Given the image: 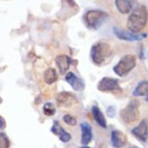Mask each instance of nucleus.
I'll return each instance as SVG.
<instances>
[{
	"label": "nucleus",
	"instance_id": "obj_1",
	"mask_svg": "<svg viewBox=\"0 0 148 148\" xmlns=\"http://www.w3.org/2000/svg\"><path fill=\"white\" fill-rule=\"evenodd\" d=\"M148 21V10L144 5L137 6L133 12L128 17L127 19V28L133 33L139 34L147 24Z\"/></svg>",
	"mask_w": 148,
	"mask_h": 148
},
{
	"label": "nucleus",
	"instance_id": "obj_2",
	"mask_svg": "<svg viewBox=\"0 0 148 148\" xmlns=\"http://www.w3.org/2000/svg\"><path fill=\"white\" fill-rule=\"evenodd\" d=\"M113 55V49L110 44L105 41H99L94 44L91 50H90V56H91L92 61L97 66H102L106 64L111 59Z\"/></svg>",
	"mask_w": 148,
	"mask_h": 148
},
{
	"label": "nucleus",
	"instance_id": "obj_3",
	"mask_svg": "<svg viewBox=\"0 0 148 148\" xmlns=\"http://www.w3.org/2000/svg\"><path fill=\"white\" fill-rule=\"evenodd\" d=\"M140 102L137 100H132L124 109L120 111V117L127 124L137 122L140 118Z\"/></svg>",
	"mask_w": 148,
	"mask_h": 148
},
{
	"label": "nucleus",
	"instance_id": "obj_4",
	"mask_svg": "<svg viewBox=\"0 0 148 148\" xmlns=\"http://www.w3.org/2000/svg\"><path fill=\"white\" fill-rule=\"evenodd\" d=\"M136 66V57L133 54H126L122 57L114 67V72L119 77H125Z\"/></svg>",
	"mask_w": 148,
	"mask_h": 148
},
{
	"label": "nucleus",
	"instance_id": "obj_5",
	"mask_svg": "<svg viewBox=\"0 0 148 148\" xmlns=\"http://www.w3.org/2000/svg\"><path fill=\"white\" fill-rule=\"evenodd\" d=\"M107 17V13L102 10H89L84 16L86 27L93 29L98 28L106 20Z\"/></svg>",
	"mask_w": 148,
	"mask_h": 148
},
{
	"label": "nucleus",
	"instance_id": "obj_6",
	"mask_svg": "<svg viewBox=\"0 0 148 148\" xmlns=\"http://www.w3.org/2000/svg\"><path fill=\"white\" fill-rule=\"evenodd\" d=\"M97 90L102 92H122V88L119 85V81L117 79L104 77L97 84Z\"/></svg>",
	"mask_w": 148,
	"mask_h": 148
},
{
	"label": "nucleus",
	"instance_id": "obj_7",
	"mask_svg": "<svg viewBox=\"0 0 148 148\" xmlns=\"http://www.w3.org/2000/svg\"><path fill=\"white\" fill-rule=\"evenodd\" d=\"M113 31L114 35L116 36L119 40H125V41H139L144 40L145 38L147 37L146 33H142V34H136L133 33L131 31H127L125 29H122L119 28L114 27L113 28Z\"/></svg>",
	"mask_w": 148,
	"mask_h": 148
},
{
	"label": "nucleus",
	"instance_id": "obj_8",
	"mask_svg": "<svg viewBox=\"0 0 148 148\" xmlns=\"http://www.w3.org/2000/svg\"><path fill=\"white\" fill-rule=\"evenodd\" d=\"M56 102L60 107L70 108L78 104V99L72 92H61L56 95Z\"/></svg>",
	"mask_w": 148,
	"mask_h": 148
},
{
	"label": "nucleus",
	"instance_id": "obj_9",
	"mask_svg": "<svg viewBox=\"0 0 148 148\" xmlns=\"http://www.w3.org/2000/svg\"><path fill=\"white\" fill-rule=\"evenodd\" d=\"M131 133L142 143H145L148 139V124L146 120H143L136 127L132 129Z\"/></svg>",
	"mask_w": 148,
	"mask_h": 148
},
{
	"label": "nucleus",
	"instance_id": "obj_10",
	"mask_svg": "<svg viewBox=\"0 0 148 148\" xmlns=\"http://www.w3.org/2000/svg\"><path fill=\"white\" fill-rule=\"evenodd\" d=\"M66 81L75 92H83L86 88L85 81L72 72H69L66 74Z\"/></svg>",
	"mask_w": 148,
	"mask_h": 148
},
{
	"label": "nucleus",
	"instance_id": "obj_11",
	"mask_svg": "<svg viewBox=\"0 0 148 148\" xmlns=\"http://www.w3.org/2000/svg\"><path fill=\"white\" fill-rule=\"evenodd\" d=\"M75 62L76 63L75 60H73L71 58L68 57L67 55H58L56 58V66L59 69L60 74H65L66 72L69 69L71 64Z\"/></svg>",
	"mask_w": 148,
	"mask_h": 148
},
{
	"label": "nucleus",
	"instance_id": "obj_12",
	"mask_svg": "<svg viewBox=\"0 0 148 148\" xmlns=\"http://www.w3.org/2000/svg\"><path fill=\"white\" fill-rule=\"evenodd\" d=\"M51 132H52L54 134H56V135L58 136L60 141L63 143H68L69 141L72 139L71 134L64 129V128L60 125L58 121L54 122L53 126L51 127Z\"/></svg>",
	"mask_w": 148,
	"mask_h": 148
},
{
	"label": "nucleus",
	"instance_id": "obj_13",
	"mask_svg": "<svg viewBox=\"0 0 148 148\" xmlns=\"http://www.w3.org/2000/svg\"><path fill=\"white\" fill-rule=\"evenodd\" d=\"M111 143L114 148H121L127 143V137L123 132L114 130L111 133Z\"/></svg>",
	"mask_w": 148,
	"mask_h": 148
},
{
	"label": "nucleus",
	"instance_id": "obj_14",
	"mask_svg": "<svg viewBox=\"0 0 148 148\" xmlns=\"http://www.w3.org/2000/svg\"><path fill=\"white\" fill-rule=\"evenodd\" d=\"M81 144L83 145H87L93 139L92 127L87 123H81Z\"/></svg>",
	"mask_w": 148,
	"mask_h": 148
},
{
	"label": "nucleus",
	"instance_id": "obj_15",
	"mask_svg": "<svg viewBox=\"0 0 148 148\" xmlns=\"http://www.w3.org/2000/svg\"><path fill=\"white\" fill-rule=\"evenodd\" d=\"M92 114L93 117L95 119V121L96 122L99 126H101L102 128H106L107 124H106V120L105 118V115L103 114V113L101 112V110L99 109V107H97L96 105H94L92 107Z\"/></svg>",
	"mask_w": 148,
	"mask_h": 148
},
{
	"label": "nucleus",
	"instance_id": "obj_16",
	"mask_svg": "<svg viewBox=\"0 0 148 148\" xmlns=\"http://www.w3.org/2000/svg\"><path fill=\"white\" fill-rule=\"evenodd\" d=\"M118 11L122 14H128L133 10L134 2L129 0H116L114 2Z\"/></svg>",
	"mask_w": 148,
	"mask_h": 148
},
{
	"label": "nucleus",
	"instance_id": "obj_17",
	"mask_svg": "<svg viewBox=\"0 0 148 148\" xmlns=\"http://www.w3.org/2000/svg\"><path fill=\"white\" fill-rule=\"evenodd\" d=\"M133 95L134 97H148V81H140L136 89L134 90Z\"/></svg>",
	"mask_w": 148,
	"mask_h": 148
},
{
	"label": "nucleus",
	"instance_id": "obj_18",
	"mask_svg": "<svg viewBox=\"0 0 148 148\" xmlns=\"http://www.w3.org/2000/svg\"><path fill=\"white\" fill-rule=\"evenodd\" d=\"M57 81L56 70L53 68H49L45 70L44 72V81L48 85H51Z\"/></svg>",
	"mask_w": 148,
	"mask_h": 148
},
{
	"label": "nucleus",
	"instance_id": "obj_19",
	"mask_svg": "<svg viewBox=\"0 0 148 148\" xmlns=\"http://www.w3.org/2000/svg\"><path fill=\"white\" fill-rule=\"evenodd\" d=\"M43 113L47 116H52L56 113V107L51 102H47L43 106Z\"/></svg>",
	"mask_w": 148,
	"mask_h": 148
},
{
	"label": "nucleus",
	"instance_id": "obj_20",
	"mask_svg": "<svg viewBox=\"0 0 148 148\" xmlns=\"http://www.w3.org/2000/svg\"><path fill=\"white\" fill-rule=\"evenodd\" d=\"M10 147V141L4 133H0V148H9Z\"/></svg>",
	"mask_w": 148,
	"mask_h": 148
},
{
	"label": "nucleus",
	"instance_id": "obj_21",
	"mask_svg": "<svg viewBox=\"0 0 148 148\" xmlns=\"http://www.w3.org/2000/svg\"><path fill=\"white\" fill-rule=\"evenodd\" d=\"M63 120L68 125L74 126V125H75L77 124L76 118L74 117V116H72V115H70V114H65V115H64V116H63Z\"/></svg>",
	"mask_w": 148,
	"mask_h": 148
},
{
	"label": "nucleus",
	"instance_id": "obj_22",
	"mask_svg": "<svg viewBox=\"0 0 148 148\" xmlns=\"http://www.w3.org/2000/svg\"><path fill=\"white\" fill-rule=\"evenodd\" d=\"M106 113H107V115L109 117H114V114H115V109L114 106H109L106 110Z\"/></svg>",
	"mask_w": 148,
	"mask_h": 148
},
{
	"label": "nucleus",
	"instance_id": "obj_23",
	"mask_svg": "<svg viewBox=\"0 0 148 148\" xmlns=\"http://www.w3.org/2000/svg\"><path fill=\"white\" fill-rule=\"evenodd\" d=\"M6 126V124H5V120L0 115V129H4Z\"/></svg>",
	"mask_w": 148,
	"mask_h": 148
},
{
	"label": "nucleus",
	"instance_id": "obj_24",
	"mask_svg": "<svg viewBox=\"0 0 148 148\" xmlns=\"http://www.w3.org/2000/svg\"><path fill=\"white\" fill-rule=\"evenodd\" d=\"M129 148H139V147H137V146H134V145H133V146H131V147H129Z\"/></svg>",
	"mask_w": 148,
	"mask_h": 148
},
{
	"label": "nucleus",
	"instance_id": "obj_25",
	"mask_svg": "<svg viewBox=\"0 0 148 148\" xmlns=\"http://www.w3.org/2000/svg\"><path fill=\"white\" fill-rule=\"evenodd\" d=\"M81 148H90V147H88V146H83V147H81Z\"/></svg>",
	"mask_w": 148,
	"mask_h": 148
},
{
	"label": "nucleus",
	"instance_id": "obj_26",
	"mask_svg": "<svg viewBox=\"0 0 148 148\" xmlns=\"http://www.w3.org/2000/svg\"><path fill=\"white\" fill-rule=\"evenodd\" d=\"M146 101H147V102H148V97H147V98H146Z\"/></svg>",
	"mask_w": 148,
	"mask_h": 148
}]
</instances>
